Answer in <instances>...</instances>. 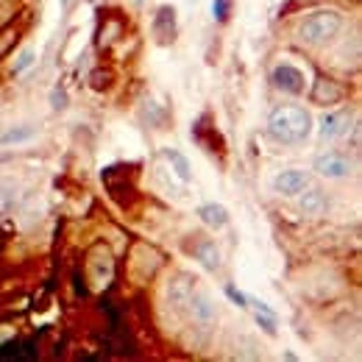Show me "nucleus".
I'll return each instance as SVG.
<instances>
[{"mask_svg":"<svg viewBox=\"0 0 362 362\" xmlns=\"http://www.w3.org/2000/svg\"><path fill=\"white\" fill-rule=\"evenodd\" d=\"M298 198V209L304 212V215H310V218H323L326 212H329V195L315 187V184H310L301 195H296Z\"/></svg>","mask_w":362,"mask_h":362,"instance_id":"10","label":"nucleus"},{"mask_svg":"<svg viewBox=\"0 0 362 362\" xmlns=\"http://www.w3.org/2000/svg\"><path fill=\"white\" fill-rule=\"evenodd\" d=\"M195 287H198L195 284V276H189V273H179V276L170 279V284H168V301H170V307L176 313L184 310V304H187V298L192 296Z\"/></svg>","mask_w":362,"mask_h":362,"instance_id":"12","label":"nucleus"},{"mask_svg":"<svg viewBox=\"0 0 362 362\" xmlns=\"http://www.w3.org/2000/svg\"><path fill=\"white\" fill-rule=\"evenodd\" d=\"M195 215H198V221H201L204 226L209 228V231H223V228L231 223V215H228V209L223 206V204H218V201L201 204V206L195 209Z\"/></svg>","mask_w":362,"mask_h":362,"instance_id":"11","label":"nucleus"},{"mask_svg":"<svg viewBox=\"0 0 362 362\" xmlns=\"http://www.w3.org/2000/svg\"><path fill=\"white\" fill-rule=\"evenodd\" d=\"M315 132L313 112L301 103H279L273 106L265 123V134L271 136L276 145L281 148H296L304 145Z\"/></svg>","mask_w":362,"mask_h":362,"instance_id":"1","label":"nucleus"},{"mask_svg":"<svg viewBox=\"0 0 362 362\" xmlns=\"http://www.w3.org/2000/svg\"><path fill=\"white\" fill-rule=\"evenodd\" d=\"M223 293H226V298L234 304V307H240V310H248V296L243 293V290H237L231 281H226L223 284Z\"/></svg>","mask_w":362,"mask_h":362,"instance_id":"20","label":"nucleus"},{"mask_svg":"<svg viewBox=\"0 0 362 362\" xmlns=\"http://www.w3.org/2000/svg\"><path fill=\"white\" fill-rule=\"evenodd\" d=\"M346 28V14L337 8H313L296 23V40L307 47L332 45Z\"/></svg>","mask_w":362,"mask_h":362,"instance_id":"2","label":"nucleus"},{"mask_svg":"<svg viewBox=\"0 0 362 362\" xmlns=\"http://www.w3.org/2000/svg\"><path fill=\"white\" fill-rule=\"evenodd\" d=\"M37 64V47H23L17 56H14V64H11V73L14 76H23L25 70H31Z\"/></svg>","mask_w":362,"mask_h":362,"instance_id":"17","label":"nucleus"},{"mask_svg":"<svg viewBox=\"0 0 362 362\" xmlns=\"http://www.w3.org/2000/svg\"><path fill=\"white\" fill-rule=\"evenodd\" d=\"M271 87L279 95H287V98H304L310 90V76L304 67L293 64V62H276L271 67V76H268Z\"/></svg>","mask_w":362,"mask_h":362,"instance_id":"3","label":"nucleus"},{"mask_svg":"<svg viewBox=\"0 0 362 362\" xmlns=\"http://www.w3.org/2000/svg\"><path fill=\"white\" fill-rule=\"evenodd\" d=\"M231 11H234V0H212V17H215V23H228V17H231Z\"/></svg>","mask_w":362,"mask_h":362,"instance_id":"18","label":"nucleus"},{"mask_svg":"<svg viewBox=\"0 0 362 362\" xmlns=\"http://www.w3.org/2000/svg\"><path fill=\"white\" fill-rule=\"evenodd\" d=\"M17 201H20V184L14 179H0V218L11 215Z\"/></svg>","mask_w":362,"mask_h":362,"instance_id":"16","label":"nucleus"},{"mask_svg":"<svg viewBox=\"0 0 362 362\" xmlns=\"http://www.w3.org/2000/svg\"><path fill=\"white\" fill-rule=\"evenodd\" d=\"M151 34L156 45H173L179 40V11L170 3H162L151 20Z\"/></svg>","mask_w":362,"mask_h":362,"instance_id":"7","label":"nucleus"},{"mask_svg":"<svg viewBox=\"0 0 362 362\" xmlns=\"http://www.w3.org/2000/svg\"><path fill=\"white\" fill-rule=\"evenodd\" d=\"M187 251H189V257H192L201 268H206L209 273H218L221 268H223V251H221V245H218L212 237L192 234Z\"/></svg>","mask_w":362,"mask_h":362,"instance_id":"8","label":"nucleus"},{"mask_svg":"<svg viewBox=\"0 0 362 362\" xmlns=\"http://www.w3.org/2000/svg\"><path fill=\"white\" fill-rule=\"evenodd\" d=\"M307 95L313 98V103H317V106H334V103L343 100V90L332 78H317L315 87L307 90Z\"/></svg>","mask_w":362,"mask_h":362,"instance_id":"13","label":"nucleus"},{"mask_svg":"<svg viewBox=\"0 0 362 362\" xmlns=\"http://www.w3.org/2000/svg\"><path fill=\"white\" fill-rule=\"evenodd\" d=\"M310 184H313V173H307L301 168H284V170H279L271 179V189L279 198H296Z\"/></svg>","mask_w":362,"mask_h":362,"instance_id":"9","label":"nucleus"},{"mask_svg":"<svg viewBox=\"0 0 362 362\" xmlns=\"http://www.w3.org/2000/svg\"><path fill=\"white\" fill-rule=\"evenodd\" d=\"M254 320H257V326L268 334V337H276L279 334V329H276V315H265V313H254Z\"/></svg>","mask_w":362,"mask_h":362,"instance_id":"21","label":"nucleus"},{"mask_svg":"<svg viewBox=\"0 0 362 362\" xmlns=\"http://www.w3.org/2000/svg\"><path fill=\"white\" fill-rule=\"evenodd\" d=\"M317 136L320 142H340L354 132V120L346 109H332V112H323L317 117Z\"/></svg>","mask_w":362,"mask_h":362,"instance_id":"6","label":"nucleus"},{"mask_svg":"<svg viewBox=\"0 0 362 362\" xmlns=\"http://www.w3.org/2000/svg\"><path fill=\"white\" fill-rule=\"evenodd\" d=\"M181 313L187 315L189 323H195L198 329H212V326L221 320V304H218V298H215L209 290L195 287Z\"/></svg>","mask_w":362,"mask_h":362,"instance_id":"4","label":"nucleus"},{"mask_svg":"<svg viewBox=\"0 0 362 362\" xmlns=\"http://www.w3.org/2000/svg\"><path fill=\"white\" fill-rule=\"evenodd\" d=\"M67 103H70V95L64 90V84H56L53 92H50V106H53V112H64Z\"/></svg>","mask_w":362,"mask_h":362,"instance_id":"19","label":"nucleus"},{"mask_svg":"<svg viewBox=\"0 0 362 362\" xmlns=\"http://www.w3.org/2000/svg\"><path fill=\"white\" fill-rule=\"evenodd\" d=\"M162 159L170 165V173L181 181V184H187V181H192V165H189V159L176 151V148H162Z\"/></svg>","mask_w":362,"mask_h":362,"instance_id":"15","label":"nucleus"},{"mask_svg":"<svg viewBox=\"0 0 362 362\" xmlns=\"http://www.w3.org/2000/svg\"><path fill=\"white\" fill-rule=\"evenodd\" d=\"M40 134V129L34 126V123H20V126H11V129H6L3 134H0V148H17V145H25V142H31V139H37Z\"/></svg>","mask_w":362,"mask_h":362,"instance_id":"14","label":"nucleus"},{"mask_svg":"<svg viewBox=\"0 0 362 362\" xmlns=\"http://www.w3.org/2000/svg\"><path fill=\"white\" fill-rule=\"evenodd\" d=\"M354 159L343 151H323L313 159V170L323 181H346L354 176Z\"/></svg>","mask_w":362,"mask_h":362,"instance_id":"5","label":"nucleus"}]
</instances>
